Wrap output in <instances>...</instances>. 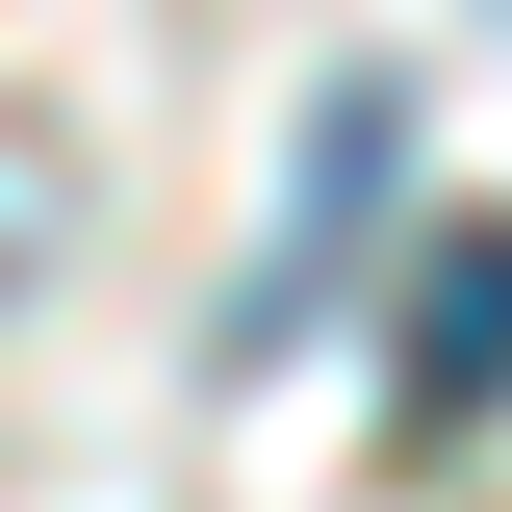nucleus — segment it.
I'll list each match as a JSON object with an SVG mask.
<instances>
[{"mask_svg":"<svg viewBox=\"0 0 512 512\" xmlns=\"http://www.w3.org/2000/svg\"><path fill=\"white\" fill-rule=\"evenodd\" d=\"M384 180H410V77H333V103H308V154H282V231H256V256H231V308H205V359H282V333L359 282Z\"/></svg>","mask_w":512,"mask_h":512,"instance_id":"1","label":"nucleus"},{"mask_svg":"<svg viewBox=\"0 0 512 512\" xmlns=\"http://www.w3.org/2000/svg\"><path fill=\"white\" fill-rule=\"evenodd\" d=\"M384 410H410V436H487V410H512V205H461V231L410 256V308H384Z\"/></svg>","mask_w":512,"mask_h":512,"instance_id":"2","label":"nucleus"}]
</instances>
